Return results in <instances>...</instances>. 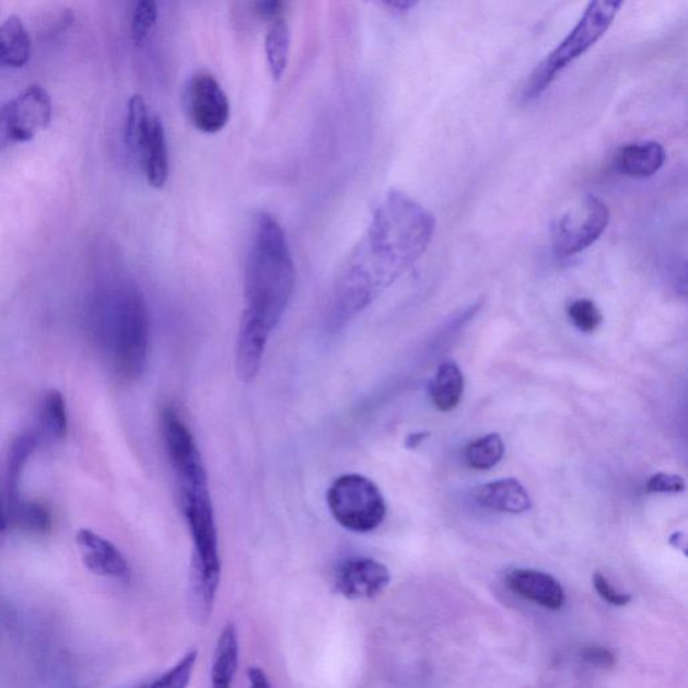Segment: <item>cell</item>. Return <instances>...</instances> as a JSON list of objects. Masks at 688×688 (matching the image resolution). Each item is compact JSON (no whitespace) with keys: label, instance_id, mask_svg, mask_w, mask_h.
Instances as JSON below:
<instances>
[{"label":"cell","instance_id":"1","mask_svg":"<svg viewBox=\"0 0 688 688\" xmlns=\"http://www.w3.org/2000/svg\"><path fill=\"white\" fill-rule=\"evenodd\" d=\"M436 219L407 194L390 190L339 270L328 303V326L340 331L420 260Z\"/></svg>","mask_w":688,"mask_h":688},{"label":"cell","instance_id":"2","mask_svg":"<svg viewBox=\"0 0 688 688\" xmlns=\"http://www.w3.org/2000/svg\"><path fill=\"white\" fill-rule=\"evenodd\" d=\"M296 285V267L284 231L272 214L253 221L244 278L235 368L245 384L260 373L270 337L279 326Z\"/></svg>","mask_w":688,"mask_h":688},{"label":"cell","instance_id":"3","mask_svg":"<svg viewBox=\"0 0 688 688\" xmlns=\"http://www.w3.org/2000/svg\"><path fill=\"white\" fill-rule=\"evenodd\" d=\"M161 423L170 466L178 486L182 514L194 548L191 595L199 619H203L213 609L222 572L209 475L197 440L179 411L173 407L164 408Z\"/></svg>","mask_w":688,"mask_h":688},{"label":"cell","instance_id":"4","mask_svg":"<svg viewBox=\"0 0 688 688\" xmlns=\"http://www.w3.org/2000/svg\"><path fill=\"white\" fill-rule=\"evenodd\" d=\"M105 331L115 372L126 381L139 380L149 361L150 323L144 298L137 287L125 284L116 291Z\"/></svg>","mask_w":688,"mask_h":688},{"label":"cell","instance_id":"5","mask_svg":"<svg viewBox=\"0 0 688 688\" xmlns=\"http://www.w3.org/2000/svg\"><path fill=\"white\" fill-rule=\"evenodd\" d=\"M622 2H591L578 25L573 27L567 37L555 50L545 57L533 70L522 86L521 100L528 104L543 96L549 90L558 74L572 65L580 57L591 50L614 25L617 14L620 13Z\"/></svg>","mask_w":688,"mask_h":688},{"label":"cell","instance_id":"6","mask_svg":"<svg viewBox=\"0 0 688 688\" xmlns=\"http://www.w3.org/2000/svg\"><path fill=\"white\" fill-rule=\"evenodd\" d=\"M327 504L334 520L346 530L368 534L376 530L386 516L385 498L366 476L346 474L333 481Z\"/></svg>","mask_w":688,"mask_h":688},{"label":"cell","instance_id":"7","mask_svg":"<svg viewBox=\"0 0 688 688\" xmlns=\"http://www.w3.org/2000/svg\"><path fill=\"white\" fill-rule=\"evenodd\" d=\"M610 222L608 205L595 194H586L581 201L562 214L552 226V250L561 260L591 248L607 231Z\"/></svg>","mask_w":688,"mask_h":688},{"label":"cell","instance_id":"8","mask_svg":"<svg viewBox=\"0 0 688 688\" xmlns=\"http://www.w3.org/2000/svg\"><path fill=\"white\" fill-rule=\"evenodd\" d=\"M187 119L203 133H219L231 119V102L219 80L208 72L193 74L185 91Z\"/></svg>","mask_w":688,"mask_h":688},{"label":"cell","instance_id":"9","mask_svg":"<svg viewBox=\"0 0 688 688\" xmlns=\"http://www.w3.org/2000/svg\"><path fill=\"white\" fill-rule=\"evenodd\" d=\"M51 114L49 93L38 84L27 86L4 109L5 132L18 143L31 141L49 127Z\"/></svg>","mask_w":688,"mask_h":688},{"label":"cell","instance_id":"10","mask_svg":"<svg viewBox=\"0 0 688 688\" xmlns=\"http://www.w3.org/2000/svg\"><path fill=\"white\" fill-rule=\"evenodd\" d=\"M390 581L392 573L386 564L373 558H350L340 564L335 575V587L345 598L360 602L381 596Z\"/></svg>","mask_w":688,"mask_h":688},{"label":"cell","instance_id":"11","mask_svg":"<svg viewBox=\"0 0 688 688\" xmlns=\"http://www.w3.org/2000/svg\"><path fill=\"white\" fill-rule=\"evenodd\" d=\"M85 568L100 578L126 581L131 574L123 552L110 540L105 539L90 528H81L75 535Z\"/></svg>","mask_w":688,"mask_h":688},{"label":"cell","instance_id":"12","mask_svg":"<svg viewBox=\"0 0 688 688\" xmlns=\"http://www.w3.org/2000/svg\"><path fill=\"white\" fill-rule=\"evenodd\" d=\"M508 584L515 595L549 610H560L567 602L560 581L539 570L515 569L509 574Z\"/></svg>","mask_w":688,"mask_h":688},{"label":"cell","instance_id":"13","mask_svg":"<svg viewBox=\"0 0 688 688\" xmlns=\"http://www.w3.org/2000/svg\"><path fill=\"white\" fill-rule=\"evenodd\" d=\"M667 161L666 149L655 140L638 141L617 151V172L633 179H646L656 175Z\"/></svg>","mask_w":688,"mask_h":688},{"label":"cell","instance_id":"14","mask_svg":"<svg viewBox=\"0 0 688 688\" xmlns=\"http://www.w3.org/2000/svg\"><path fill=\"white\" fill-rule=\"evenodd\" d=\"M473 499L480 508L504 514H523L532 509V498L521 481L502 479L476 487Z\"/></svg>","mask_w":688,"mask_h":688},{"label":"cell","instance_id":"15","mask_svg":"<svg viewBox=\"0 0 688 688\" xmlns=\"http://www.w3.org/2000/svg\"><path fill=\"white\" fill-rule=\"evenodd\" d=\"M139 161L151 187L166 186L170 173L166 132L163 123L155 115L151 117L150 131Z\"/></svg>","mask_w":688,"mask_h":688},{"label":"cell","instance_id":"16","mask_svg":"<svg viewBox=\"0 0 688 688\" xmlns=\"http://www.w3.org/2000/svg\"><path fill=\"white\" fill-rule=\"evenodd\" d=\"M240 663V639L237 627L228 622L220 633L211 666L210 688H232Z\"/></svg>","mask_w":688,"mask_h":688},{"label":"cell","instance_id":"17","mask_svg":"<svg viewBox=\"0 0 688 688\" xmlns=\"http://www.w3.org/2000/svg\"><path fill=\"white\" fill-rule=\"evenodd\" d=\"M31 58V35L20 16L10 15L0 25V67L23 68Z\"/></svg>","mask_w":688,"mask_h":688},{"label":"cell","instance_id":"18","mask_svg":"<svg viewBox=\"0 0 688 688\" xmlns=\"http://www.w3.org/2000/svg\"><path fill=\"white\" fill-rule=\"evenodd\" d=\"M464 393V376L455 362H444L434 376L431 396L440 411H452L458 407Z\"/></svg>","mask_w":688,"mask_h":688},{"label":"cell","instance_id":"19","mask_svg":"<svg viewBox=\"0 0 688 688\" xmlns=\"http://www.w3.org/2000/svg\"><path fill=\"white\" fill-rule=\"evenodd\" d=\"M291 51V28L279 18L270 22L266 37V53L270 75L279 81L285 73Z\"/></svg>","mask_w":688,"mask_h":688},{"label":"cell","instance_id":"20","mask_svg":"<svg viewBox=\"0 0 688 688\" xmlns=\"http://www.w3.org/2000/svg\"><path fill=\"white\" fill-rule=\"evenodd\" d=\"M151 117L144 98L140 94H133L128 102L125 138L127 149L138 159L150 131Z\"/></svg>","mask_w":688,"mask_h":688},{"label":"cell","instance_id":"21","mask_svg":"<svg viewBox=\"0 0 688 688\" xmlns=\"http://www.w3.org/2000/svg\"><path fill=\"white\" fill-rule=\"evenodd\" d=\"M35 446H37V438L33 433L21 434L11 445L8 466L10 508L21 502L20 488L23 468L33 455Z\"/></svg>","mask_w":688,"mask_h":688},{"label":"cell","instance_id":"22","mask_svg":"<svg viewBox=\"0 0 688 688\" xmlns=\"http://www.w3.org/2000/svg\"><path fill=\"white\" fill-rule=\"evenodd\" d=\"M467 464L476 470H488L502 462L504 456V443L497 433L487 434L485 438L473 441L467 445Z\"/></svg>","mask_w":688,"mask_h":688},{"label":"cell","instance_id":"23","mask_svg":"<svg viewBox=\"0 0 688 688\" xmlns=\"http://www.w3.org/2000/svg\"><path fill=\"white\" fill-rule=\"evenodd\" d=\"M10 509L11 517L22 530L35 534H46L51 530V514L43 503L21 501Z\"/></svg>","mask_w":688,"mask_h":688},{"label":"cell","instance_id":"24","mask_svg":"<svg viewBox=\"0 0 688 688\" xmlns=\"http://www.w3.org/2000/svg\"><path fill=\"white\" fill-rule=\"evenodd\" d=\"M43 425L53 440H63L68 434V413L61 392L46 394L43 404Z\"/></svg>","mask_w":688,"mask_h":688},{"label":"cell","instance_id":"25","mask_svg":"<svg viewBox=\"0 0 688 688\" xmlns=\"http://www.w3.org/2000/svg\"><path fill=\"white\" fill-rule=\"evenodd\" d=\"M197 661L198 651H188L178 663H175L174 666L168 669V672L150 681V684H145L137 688H187L190 686Z\"/></svg>","mask_w":688,"mask_h":688},{"label":"cell","instance_id":"26","mask_svg":"<svg viewBox=\"0 0 688 688\" xmlns=\"http://www.w3.org/2000/svg\"><path fill=\"white\" fill-rule=\"evenodd\" d=\"M158 15V4L152 0H141L135 5L131 20V35L135 44L141 45L150 37L156 26Z\"/></svg>","mask_w":688,"mask_h":688},{"label":"cell","instance_id":"27","mask_svg":"<svg viewBox=\"0 0 688 688\" xmlns=\"http://www.w3.org/2000/svg\"><path fill=\"white\" fill-rule=\"evenodd\" d=\"M568 315L575 328L585 334L595 333L603 323L602 311L590 299L574 300L569 305Z\"/></svg>","mask_w":688,"mask_h":688},{"label":"cell","instance_id":"28","mask_svg":"<svg viewBox=\"0 0 688 688\" xmlns=\"http://www.w3.org/2000/svg\"><path fill=\"white\" fill-rule=\"evenodd\" d=\"M593 585H595L598 596L604 598L608 604L615 605V607H626V605L632 602L631 595L617 591L616 587L610 585V582L603 573H595V575H593Z\"/></svg>","mask_w":688,"mask_h":688},{"label":"cell","instance_id":"29","mask_svg":"<svg viewBox=\"0 0 688 688\" xmlns=\"http://www.w3.org/2000/svg\"><path fill=\"white\" fill-rule=\"evenodd\" d=\"M581 661L587 666L598 669H610L616 666V656L614 652L605 646L590 645L580 652Z\"/></svg>","mask_w":688,"mask_h":688},{"label":"cell","instance_id":"30","mask_svg":"<svg viewBox=\"0 0 688 688\" xmlns=\"http://www.w3.org/2000/svg\"><path fill=\"white\" fill-rule=\"evenodd\" d=\"M645 488L650 493H679L685 491L686 483L678 475L661 473L651 476Z\"/></svg>","mask_w":688,"mask_h":688},{"label":"cell","instance_id":"31","mask_svg":"<svg viewBox=\"0 0 688 688\" xmlns=\"http://www.w3.org/2000/svg\"><path fill=\"white\" fill-rule=\"evenodd\" d=\"M252 8L255 9V13L258 16L266 18L270 22L275 20H279L282 9H284V3L279 2V0H261V2H256L252 4Z\"/></svg>","mask_w":688,"mask_h":688},{"label":"cell","instance_id":"32","mask_svg":"<svg viewBox=\"0 0 688 688\" xmlns=\"http://www.w3.org/2000/svg\"><path fill=\"white\" fill-rule=\"evenodd\" d=\"M249 688H272L266 672L260 667L248 669Z\"/></svg>","mask_w":688,"mask_h":688},{"label":"cell","instance_id":"33","mask_svg":"<svg viewBox=\"0 0 688 688\" xmlns=\"http://www.w3.org/2000/svg\"><path fill=\"white\" fill-rule=\"evenodd\" d=\"M387 9L397 11V13H408L411 9L416 8L417 3L411 0H393V2H384Z\"/></svg>","mask_w":688,"mask_h":688},{"label":"cell","instance_id":"34","mask_svg":"<svg viewBox=\"0 0 688 688\" xmlns=\"http://www.w3.org/2000/svg\"><path fill=\"white\" fill-rule=\"evenodd\" d=\"M428 436L429 433L410 434L407 443L408 448H416V446H419L422 443V440H425Z\"/></svg>","mask_w":688,"mask_h":688},{"label":"cell","instance_id":"35","mask_svg":"<svg viewBox=\"0 0 688 688\" xmlns=\"http://www.w3.org/2000/svg\"><path fill=\"white\" fill-rule=\"evenodd\" d=\"M669 544L674 546L676 549H681L686 552V544H685V535L681 533H675L672 538H669Z\"/></svg>","mask_w":688,"mask_h":688},{"label":"cell","instance_id":"36","mask_svg":"<svg viewBox=\"0 0 688 688\" xmlns=\"http://www.w3.org/2000/svg\"><path fill=\"white\" fill-rule=\"evenodd\" d=\"M8 530V517L4 516L2 503H0V533Z\"/></svg>","mask_w":688,"mask_h":688}]
</instances>
